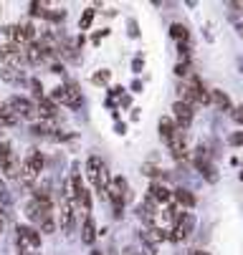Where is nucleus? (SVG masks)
<instances>
[{"label":"nucleus","mask_w":243,"mask_h":255,"mask_svg":"<svg viewBox=\"0 0 243 255\" xmlns=\"http://www.w3.org/2000/svg\"><path fill=\"white\" fill-rule=\"evenodd\" d=\"M25 215H28V220H30V223H36L38 228H43L46 223L53 220V205H51L48 197H38V195H36V197L28 202Z\"/></svg>","instance_id":"1"},{"label":"nucleus","mask_w":243,"mask_h":255,"mask_svg":"<svg viewBox=\"0 0 243 255\" xmlns=\"http://www.w3.org/2000/svg\"><path fill=\"white\" fill-rule=\"evenodd\" d=\"M20 169H23V164L18 162L13 147L8 141H0V172L10 179H20Z\"/></svg>","instance_id":"2"},{"label":"nucleus","mask_w":243,"mask_h":255,"mask_svg":"<svg viewBox=\"0 0 243 255\" xmlns=\"http://www.w3.org/2000/svg\"><path fill=\"white\" fill-rule=\"evenodd\" d=\"M86 174H89V179L94 182L96 192H99V195H107V190H109L112 182H109L107 167L99 162V157H89V162H86Z\"/></svg>","instance_id":"3"},{"label":"nucleus","mask_w":243,"mask_h":255,"mask_svg":"<svg viewBox=\"0 0 243 255\" xmlns=\"http://www.w3.org/2000/svg\"><path fill=\"white\" fill-rule=\"evenodd\" d=\"M43 164H46V159H43V154L38 152V149H33L25 159H23V169H20V179L25 182V185H30L33 179H38L41 177V172H43Z\"/></svg>","instance_id":"4"},{"label":"nucleus","mask_w":243,"mask_h":255,"mask_svg":"<svg viewBox=\"0 0 243 255\" xmlns=\"http://www.w3.org/2000/svg\"><path fill=\"white\" fill-rule=\"evenodd\" d=\"M51 99H53L56 104L71 106V109L81 106V91H79V86H76V84H63V86H56V89H53V94H51Z\"/></svg>","instance_id":"5"},{"label":"nucleus","mask_w":243,"mask_h":255,"mask_svg":"<svg viewBox=\"0 0 243 255\" xmlns=\"http://www.w3.org/2000/svg\"><path fill=\"white\" fill-rule=\"evenodd\" d=\"M18 248H20V255H30L33 250H38L41 248V230L20 225L18 228Z\"/></svg>","instance_id":"6"},{"label":"nucleus","mask_w":243,"mask_h":255,"mask_svg":"<svg viewBox=\"0 0 243 255\" xmlns=\"http://www.w3.org/2000/svg\"><path fill=\"white\" fill-rule=\"evenodd\" d=\"M5 104L15 112L18 119H36V117H38V104H33V101L25 99V96H10Z\"/></svg>","instance_id":"7"},{"label":"nucleus","mask_w":243,"mask_h":255,"mask_svg":"<svg viewBox=\"0 0 243 255\" xmlns=\"http://www.w3.org/2000/svg\"><path fill=\"white\" fill-rule=\"evenodd\" d=\"M0 61H3L8 68H18L20 63H28V58H25V46H15V43L0 46Z\"/></svg>","instance_id":"8"},{"label":"nucleus","mask_w":243,"mask_h":255,"mask_svg":"<svg viewBox=\"0 0 243 255\" xmlns=\"http://www.w3.org/2000/svg\"><path fill=\"white\" fill-rule=\"evenodd\" d=\"M124 192H127V182L122 177H114L112 185L107 190V197L112 200V207H114V215H122L124 210Z\"/></svg>","instance_id":"9"},{"label":"nucleus","mask_w":243,"mask_h":255,"mask_svg":"<svg viewBox=\"0 0 243 255\" xmlns=\"http://www.w3.org/2000/svg\"><path fill=\"white\" fill-rule=\"evenodd\" d=\"M172 119H175L178 129L188 131V127L193 124V106L185 104V101H175L172 104Z\"/></svg>","instance_id":"10"},{"label":"nucleus","mask_w":243,"mask_h":255,"mask_svg":"<svg viewBox=\"0 0 243 255\" xmlns=\"http://www.w3.org/2000/svg\"><path fill=\"white\" fill-rule=\"evenodd\" d=\"M193 230H195V215H190V212H183V217L175 223V235H172V240H178V243H183V240H188L190 235H193Z\"/></svg>","instance_id":"11"},{"label":"nucleus","mask_w":243,"mask_h":255,"mask_svg":"<svg viewBox=\"0 0 243 255\" xmlns=\"http://www.w3.org/2000/svg\"><path fill=\"white\" fill-rule=\"evenodd\" d=\"M195 167L205 174L208 182H216V167L211 164V159H208V149H205V147H200V149L195 152Z\"/></svg>","instance_id":"12"},{"label":"nucleus","mask_w":243,"mask_h":255,"mask_svg":"<svg viewBox=\"0 0 243 255\" xmlns=\"http://www.w3.org/2000/svg\"><path fill=\"white\" fill-rule=\"evenodd\" d=\"M74 223H76V202H66L63 200V207H61V230L71 233Z\"/></svg>","instance_id":"13"},{"label":"nucleus","mask_w":243,"mask_h":255,"mask_svg":"<svg viewBox=\"0 0 243 255\" xmlns=\"http://www.w3.org/2000/svg\"><path fill=\"white\" fill-rule=\"evenodd\" d=\"M150 197L157 202V205H167L172 200V190H167L162 182H152L150 185Z\"/></svg>","instance_id":"14"},{"label":"nucleus","mask_w":243,"mask_h":255,"mask_svg":"<svg viewBox=\"0 0 243 255\" xmlns=\"http://www.w3.org/2000/svg\"><path fill=\"white\" fill-rule=\"evenodd\" d=\"M38 117H41V122H53L56 119V101L53 99L43 96L38 101Z\"/></svg>","instance_id":"15"},{"label":"nucleus","mask_w":243,"mask_h":255,"mask_svg":"<svg viewBox=\"0 0 243 255\" xmlns=\"http://www.w3.org/2000/svg\"><path fill=\"white\" fill-rule=\"evenodd\" d=\"M137 240H140V248L145 255H157V240L150 235V230H140L137 233Z\"/></svg>","instance_id":"16"},{"label":"nucleus","mask_w":243,"mask_h":255,"mask_svg":"<svg viewBox=\"0 0 243 255\" xmlns=\"http://www.w3.org/2000/svg\"><path fill=\"white\" fill-rule=\"evenodd\" d=\"M157 129H160V136H162V141L167 144L172 136H175V131H178V124H175V119L162 117V119H160V124H157Z\"/></svg>","instance_id":"17"},{"label":"nucleus","mask_w":243,"mask_h":255,"mask_svg":"<svg viewBox=\"0 0 243 255\" xmlns=\"http://www.w3.org/2000/svg\"><path fill=\"white\" fill-rule=\"evenodd\" d=\"M172 200H175L180 207H195V195L190 192V190H183V187H178V190H172Z\"/></svg>","instance_id":"18"},{"label":"nucleus","mask_w":243,"mask_h":255,"mask_svg":"<svg viewBox=\"0 0 243 255\" xmlns=\"http://www.w3.org/2000/svg\"><path fill=\"white\" fill-rule=\"evenodd\" d=\"M211 101H213L218 109H223V112H233V104H231V99H228V94H226V91L213 89V91H211Z\"/></svg>","instance_id":"19"},{"label":"nucleus","mask_w":243,"mask_h":255,"mask_svg":"<svg viewBox=\"0 0 243 255\" xmlns=\"http://www.w3.org/2000/svg\"><path fill=\"white\" fill-rule=\"evenodd\" d=\"M13 124H18L15 112L8 104H0V127H13Z\"/></svg>","instance_id":"20"},{"label":"nucleus","mask_w":243,"mask_h":255,"mask_svg":"<svg viewBox=\"0 0 243 255\" xmlns=\"http://www.w3.org/2000/svg\"><path fill=\"white\" fill-rule=\"evenodd\" d=\"M81 240L86 243V245H91L94 240H96V228H94V220L86 215V220H84V228H81Z\"/></svg>","instance_id":"21"},{"label":"nucleus","mask_w":243,"mask_h":255,"mask_svg":"<svg viewBox=\"0 0 243 255\" xmlns=\"http://www.w3.org/2000/svg\"><path fill=\"white\" fill-rule=\"evenodd\" d=\"M0 79H3V81H8V84H23L25 81V76L20 74V71L18 68H3V71H0Z\"/></svg>","instance_id":"22"},{"label":"nucleus","mask_w":243,"mask_h":255,"mask_svg":"<svg viewBox=\"0 0 243 255\" xmlns=\"http://www.w3.org/2000/svg\"><path fill=\"white\" fill-rule=\"evenodd\" d=\"M170 35L175 41H180V43H188V28L183 25V23H172L170 25Z\"/></svg>","instance_id":"23"},{"label":"nucleus","mask_w":243,"mask_h":255,"mask_svg":"<svg viewBox=\"0 0 243 255\" xmlns=\"http://www.w3.org/2000/svg\"><path fill=\"white\" fill-rule=\"evenodd\" d=\"M91 20H94V8H89V10H84V15H81V20H79V28H81V30H89V25H91Z\"/></svg>","instance_id":"24"},{"label":"nucleus","mask_w":243,"mask_h":255,"mask_svg":"<svg viewBox=\"0 0 243 255\" xmlns=\"http://www.w3.org/2000/svg\"><path fill=\"white\" fill-rule=\"evenodd\" d=\"M175 74H178L180 79H190V63H188V61H180V63L175 66Z\"/></svg>","instance_id":"25"},{"label":"nucleus","mask_w":243,"mask_h":255,"mask_svg":"<svg viewBox=\"0 0 243 255\" xmlns=\"http://www.w3.org/2000/svg\"><path fill=\"white\" fill-rule=\"evenodd\" d=\"M30 89H33V96H36V101H41V99H43V86H41V81L30 79Z\"/></svg>","instance_id":"26"},{"label":"nucleus","mask_w":243,"mask_h":255,"mask_svg":"<svg viewBox=\"0 0 243 255\" xmlns=\"http://www.w3.org/2000/svg\"><path fill=\"white\" fill-rule=\"evenodd\" d=\"M228 141L233 144V147H243V131H233Z\"/></svg>","instance_id":"27"},{"label":"nucleus","mask_w":243,"mask_h":255,"mask_svg":"<svg viewBox=\"0 0 243 255\" xmlns=\"http://www.w3.org/2000/svg\"><path fill=\"white\" fill-rule=\"evenodd\" d=\"M231 117H233V122H238L243 127V106H236L233 112H231Z\"/></svg>","instance_id":"28"},{"label":"nucleus","mask_w":243,"mask_h":255,"mask_svg":"<svg viewBox=\"0 0 243 255\" xmlns=\"http://www.w3.org/2000/svg\"><path fill=\"white\" fill-rule=\"evenodd\" d=\"M142 172H145L147 177H157L162 169H157V167H152V164H145V167H142Z\"/></svg>","instance_id":"29"},{"label":"nucleus","mask_w":243,"mask_h":255,"mask_svg":"<svg viewBox=\"0 0 243 255\" xmlns=\"http://www.w3.org/2000/svg\"><path fill=\"white\" fill-rule=\"evenodd\" d=\"M122 255H145V253H142V250H137V248H124Z\"/></svg>","instance_id":"30"},{"label":"nucleus","mask_w":243,"mask_h":255,"mask_svg":"<svg viewBox=\"0 0 243 255\" xmlns=\"http://www.w3.org/2000/svg\"><path fill=\"white\" fill-rule=\"evenodd\" d=\"M3 228H5V215H3V210H0V233H3Z\"/></svg>","instance_id":"31"},{"label":"nucleus","mask_w":243,"mask_h":255,"mask_svg":"<svg viewBox=\"0 0 243 255\" xmlns=\"http://www.w3.org/2000/svg\"><path fill=\"white\" fill-rule=\"evenodd\" d=\"M0 197H5V185L0 182Z\"/></svg>","instance_id":"32"},{"label":"nucleus","mask_w":243,"mask_h":255,"mask_svg":"<svg viewBox=\"0 0 243 255\" xmlns=\"http://www.w3.org/2000/svg\"><path fill=\"white\" fill-rule=\"evenodd\" d=\"M190 255H208V253H203V250H195V253H190Z\"/></svg>","instance_id":"33"},{"label":"nucleus","mask_w":243,"mask_h":255,"mask_svg":"<svg viewBox=\"0 0 243 255\" xmlns=\"http://www.w3.org/2000/svg\"><path fill=\"white\" fill-rule=\"evenodd\" d=\"M238 30H241V35H243V23H241V25H238Z\"/></svg>","instance_id":"34"},{"label":"nucleus","mask_w":243,"mask_h":255,"mask_svg":"<svg viewBox=\"0 0 243 255\" xmlns=\"http://www.w3.org/2000/svg\"><path fill=\"white\" fill-rule=\"evenodd\" d=\"M91 255H101V253H99V250H91Z\"/></svg>","instance_id":"35"},{"label":"nucleus","mask_w":243,"mask_h":255,"mask_svg":"<svg viewBox=\"0 0 243 255\" xmlns=\"http://www.w3.org/2000/svg\"><path fill=\"white\" fill-rule=\"evenodd\" d=\"M241 179H243V172H241Z\"/></svg>","instance_id":"36"}]
</instances>
